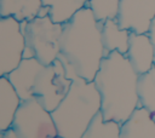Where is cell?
Returning a JSON list of instances; mask_svg holds the SVG:
<instances>
[{"instance_id": "277c9868", "label": "cell", "mask_w": 155, "mask_h": 138, "mask_svg": "<svg viewBox=\"0 0 155 138\" xmlns=\"http://www.w3.org/2000/svg\"><path fill=\"white\" fill-rule=\"evenodd\" d=\"M25 38L23 58H36L44 65L52 64L61 51V35L63 24L56 23L50 16L36 17L21 22Z\"/></svg>"}, {"instance_id": "44dd1931", "label": "cell", "mask_w": 155, "mask_h": 138, "mask_svg": "<svg viewBox=\"0 0 155 138\" xmlns=\"http://www.w3.org/2000/svg\"><path fill=\"white\" fill-rule=\"evenodd\" d=\"M54 138H62V137H59V136H57V137H54Z\"/></svg>"}, {"instance_id": "5bb4252c", "label": "cell", "mask_w": 155, "mask_h": 138, "mask_svg": "<svg viewBox=\"0 0 155 138\" xmlns=\"http://www.w3.org/2000/svg\"><path fill=\"white\" fill-rule=\"evenodd\" d=\"M131 31L122 29L116 19H108L102 24V40L107 54L117 51L122 54L127 53Z\"/></svg>"}, {"instance_id": "8992f818", "label": "cell", "mask_w": 155, "mask_h": 138, "mask_svg": "<svg viewBox=\"0 0 155 138\" xmlns=\"http://www.w3.org/2000/svg\"><path fill=\"white\" fill-rule=\"evenodd\" d=\"M71 79L67 76L64 65L57 58L52 64L44 65L33 86V97L48 111H53L68 93Z\"/></svg>"}, {"instance_id": "7a4b0ae2", "label": "cell", "mask_w": 155, "mask_h": 138, "mask_svg": "<svg viewBox=\"0 0 155 138\" xmlns=\"http://www.w3.org/2000/svg\"><path fill=\"white\" fill-rule=\"evenodd\" d=\"M138 77L126 54L113 51L103 58L93 82L101 94L105 121L122 123L139 107Z\"/></svg>"}, {"instance_id": "8fae6325", "label": "cell", "mask_w": 155, "mask_h": 138, "mask_svg": "<svg viewBox=\"0 0 155 138\" xmlns=\"http://www.w3.org/2000/svg\"><path fill=\"white\" fill-rule=\"evenodd\" d=\"M121 138H155V119L143 107H138L131 116L120 123Z\"/></svg>"}, {"instance_id": "5b68a950", "label": "cell", "mask_w": 155, "mask_h": 138, "mask_svg": "<svg viewBox=\"0 0 155 138\" xmlns=\"http://www.w3.org/2000/svg\"><path fill=\"white\" fill-rule=\"evenodd\" d=\"M11 127L17 138H54L58 136L51 111L34 97L21 102Z\"/></svg>"}, {"instance_id": "ba28073f", "label": "cell", "mask_w": 155, "mask_h": 138, "mask_svg": "<svg viewBox=\"0 0 155 138\" xmlns=\"http://www.w3.org/2000/svg\"><path fill=\"white\" fill-rule=\"evenodd\" d=\"M155 18V0H120L116 21L122 29L148 34Z\"/></svg>"}, {"instance_id": "d6986e66", "label": "cell", "mask_w": 155, "mask_h": 138, "mask_svg": "<svg viewBox=\"0 0 155 138\" xmlns=\"http://www.w3.org/2000/svg\"><path fill=\"white\" fill-rule=\"evenodd\" d=\"M148 35H149V38H150V40H151V42H153L154 53H155V18H154V21H153V23H151V25H150V29H149V31H148Z\"/></svg>"}, {"instance_id": "52a82bcc", "label": "cell", "mask_w": 155, "mask_h": 138, "mask_svg": "<svg viewBox=\"0 0 155 138\" xmlns=\"http://www.w3.org/2000/svg\"><path fill=\"white\" fill-rule=\"evenodd\" d=\"M25 38L21 22L13 17L0 18V75L15 70L23 59Z\"/></svg>"}, {"instance_id": "3957f363", "label": "cell", "mask_w": 155, "mask_h": 138, "mask_svg": "<svg viewBox=\"0 0 155 138\" xmlns=\"http://www.w3.org/2000/svg\"><path fill=\"white\" fill-rule=\"evenodd\" d=\"M101 94L94 82L80 76L74 77L68 93L51 113L58 136L81 138L91 121L101 111Z\"/></svg>"}, {"instance_id": "9a60e30c", "label": "cell", "mask_w": 155, "mask_h": 138, "mask_svg": "<svg viewBox=\"0 0 155 138\" xmlns=\"http://www.w3.org/2000/svg\"><path fill=\"white\" fill-rule=\"evenodd\" d=\"M90 0H42L50 7V17L56 23H65L79 10L86 7Z\"/></svg>"}, {"instance_id": "2e32d148", "label": "cell", "mask_w": 155, "mask_h": 138, "mask_svg": "<svg viewBox=\"0 0 155 138\" xmlns=\"http://www.w3.org/2000/svg\"><path fill=\"white\" fill-rule=\"evenodd\" d=\"M138 98L139 107L149 110L155 119V65L138 77Z\"/></svg>"}, {"instance_id": "e0dca14e", "label": "cell", "mask_w": 155, "mask_h": 138, "mask_svg": "<svg viewBox=\"0 0 155 138\" xmlns=\"http://www.w3.org/2000/svg\"><path fill=\"white\" fill-rule=\"evenodd\" d=\"M81 138H121L120 123L115 121H105L99 111L91 121Z\"/></svg>"}, {"instance_id": "30bf717a", "label": "cell", "mask_w": 155, "mask_h": 138, "mask_svg": "<svg viewBox=\"0 0 155 138\" xmlns=\"http://www.w3.org/2000/svg\"><path fill=\"white\" fill-rule=\"evenodd\" d=\"M42 67L44 64L34 57L23 58L19 65L6 75L22 100L33 98V86Z\"/></svg>"}, {"instance_id": "7c38bea8", "label": "cell", "mask_w": 155, "mask_h": 138, "mask_svg": "<svg viewBox=\"0 0 155 138\" xmlns=\"http://www.w3.org/2000/svg\"><path fill=\"white\" fill-rule=\"evenodd\" d=\"M21 97L6 75L0 77V131L12 126L15 115L21 105Z\"/></svg>"}, {"instance_id": "9c48e42d", "label": "cell", "mask_w": 155, "mask_h": 138, "mask_svg": "<svg viewBox=\"0 0 155 138\" xmlns=\"http://www.w3.org/2000/svg\"><path fill=\"white\" fill-rule=\"evenodd\" d=\"M126 57L139 75L149 71L155 65L154 46L149 35L131 33Z\"/></svg>"}, {"instance_id": "6da1fadb", "label": "cell", "mask_w": 155, "mask_h": 138, "mask_svg": "<svg viewBox=\"0 0 155 138\" xmlns=\"http://www.w3.org/2000/svg\"><path fill=\"white\" fill-rule=\"evenodd\" d=\"M102 24L87 6L63 23L58 59L69 79L80 76L87 81L94 80L107 56L102 40Z\"/></svg>"}, {"instance_id": "4fadbf2b", "label": "cell", "mask_w": 155, "mask_h": 138, "mask_svg": "<svg viewBox=\"0 0 155 138\" xmlns=\"http://www.w3.org/2000/svg\"><path fill=\"white\" fill-rule=\"evenodd\" d=\"M42 5V0H0V17L28 22L39 16Z\"/></svg>"}, {"instance_id": "ffe728a7", "label": "cell", "mask_w": 155, "mask_h": 138, "mask_svg": "<svg viewBox=\"0 0 155 138\" xmlns=\"http://www.w3.org/2000/svg\"><path fill=\"white\" fill-rule=\"evenodd\" d=\"M0 138H17V136H16L15 131L12 130V127H10L8 130L1 132V137Z\"/></svg>"}, {"instance_id": "ac0fdd59", "label": "cell", "mask_w": 155, "mask_h": 138, "mask_svg": "<svg viewBox=\"0 0 155 138\" xmlns=\"http://www.w3.org/2000/svg\"><path fill=\"white\" fill-rule=\"evenodd\" d=\"M87 7L91 8L96 19L103 23L108 19H116L120 0H90Z\"/></svg>"}]
</instances>
